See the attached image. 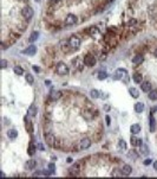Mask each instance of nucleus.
Returning <instances> with one entry per match:
<instances>
[{
    "mask_svg": "<svg viewBox=\"0 0 157 179\" xmlns=\"http://www.w3.org/2000/svg\"><path fill=\"white\" fill-rule=\"evenodd\" d=\"M96 33H98V30H97L96 27H93V29L91 30V35H96Z\"/></svg>",
    "mask_w": 157,
    "mask_h": 179,
    "instance_id": "40",
    "label": "nucleus"
},
{
    "mask_svg": "<svg viewBox=\"0 0 157 179\" xmlns=\"http://www.w3.org/2000/svg\"><path fill=\"white\" fill-rule=\"evenodd\" d=\"M34 152H36V147H34L33 145H31V146H30V148H28V154H30V155H33V154H34Z\"/></svg>",
    "mask_w": 157,
    "mask_h": 179,
    "instance_id": "33",
    "label": "nucleus"
},
{
    "mask_svg": "<svg viewBox=\"0 0 157 179\" xmlns=\"http://www.w3.org/2000/svg\"><path fill=\"white\" fill-rule=\"evenodd\" d=\"M142 62H143V57L141 55H137V56H135L134 58H132V63L134 64H141Z\"/></svg>",
    "mask_w": 157,
    "mask_h": 179,
    "instance_id": "21",
    "label": "nucleus"
},
{
    "mask_svg": "<svg viewBox=\"0 0 157 179\" xmlns=\"http://www.w3.org/2000/svg\"><path fill=\"white\" fill-rule=\"evenodd\" d=\"M118 147L121 148V149H125L126 148V142L124 140H119V142H118Z\"/></svg>",
    "mask_w": 157,
    "mask_h": 179,
    "instance_id": "28",
    "label": "nucleus"
},
{
    "mask_svg": "<svg viewBox=\"0 0 157 179\" xmlns=\"http://www.w3.org/2000/svg\"><path fill=\"white\" fill-rule=\"evenodd\" d=\"M150 164H151V159H145V160H144V165H150Z\"/></svg>",
    "mask_w": 157,
    "mask_h": 179,
    "instance_id": "38",
    "label": "nucleus"
},
{
    "mask_svg": "<svg viewBox=\"0 0 157 179\" xmlns=\"http://www.w3.org/2000/svg\"><path fill=\"white\" fill-rule=\"evenodd\" d=\"M21 14L25 19H31L32 17H33V10H32L30 6H26V7L22 9Z\"/></svg>",
    "mask_w": 157,
    "mask_h": 179,
    "instance_id": "2",
    "label": "nucleus"
},
{
    "mask_svg": "<svg viewBox=\"0 0 157 179\" xmlns=\"http://www.w3.org/2000/svg\"><path fill=\"white\" fill-rule=\"evenodd\" d=\"M33 70H34L36 72H39V71H40V69H39V68L37 67V65H33Z\"/></svg>",
    "mask_w": 157,
    "mask_h": 179,
    "instance_id": "41",
    "label": "nucleus"
},
{
    "mask_svg": "<svg viewBox=\"0 0 157 179\" xmlns=\"http://www.w3.org/2000/svg\"><path fill=\"white\" fill-rule=\"evenodd\" d=\"M69 45H70L71 48H73V49H77V48L80 46V39L76 36H72L71 38H70V40H69Z\"/></svg>",
    "mask_w": 157,
    "mask_h": 179,
    "instance_id": "3",
    "label": "nucleus"
},
{
    "mask_svg": "<svg viewBox=\"0 0 157 179\" xmlns=\"http://www.w3.org/2000/svg\"><path fill=\"white\" fill-rule=\"evenodd\" d=\"M112 175H115V177H119V175H123V172L122 170H115V172H112Z\"/></svg>",
    "mask_w": 157,
    "mask_h": 179,
    "instance_id": "34",
    "label": "nucleus"
},
{
    "mask_svg": "<svg viewBox=\"0 0 157 179\" xmlns=\"http://www.w3.org/2000/svg\"><path fill=\"white\" fill-rule=\"evenodd\" d=\"M14 72H15V74H17V75H22V74H24V70H22V68L21 67H18V65H17V67H14Z\"/></svg>",
    "mask_w": 157,
    "mask_h": 179,
    "instance_id": "26",
    "label": "nucleus"
},
{
    "mask_svg": "<svg viewBox=\"0 0 157 179\" xmlns=\"http://www.w3.org/2000/svg\"><path fill=\"white\" fill-rule=\"evenodd\" d=\"M45 141L49 143L50 146H54V142H56V138L52 133H47L45 135Z\"/></svg>",
    "mask_w": 157,
    "mask_h": 179,
    "instance_id": "7",
    "label": "nucleus"
},
{
    "mask_svg": "<svg viewBox=\"0 0 157 179\" xmlns=\"http://www.w3.org/2000/svg\"><path fill=\"white\" fill-rule=\"evenodd\" d=\"M108 77V74L106 72H99L98 74V78L99 80H105Z\"/></svg>",
    "mask_w": 157,
    "mask_h": 179,
    "instance_id": "32",
    "label": "nucleus"
},
{
    "mask_svg": "<svg viewBox=\"0 0 157 179\" xmlns=\"http://www.w3.org/2000/svg\"><path fill=\"white\" fill-rule=\"evenodd\" d=\"M49 170L51 171V172H54V165L53 164H50L49 165Z\"/></svg>",
    "mask_w": 157,
    "mask_h": 179,
    "instance_id": "39",
    "label": "nucleus"
},
{
    "mask_svg": "<svg viewBox=\"0 0 157 179\" xmlns=\"http://www.w3.org/2000/svg\"><path fill=\"white\" fill-rule=\"evenodd\" d=\"M149 99L150 100H157V90H150L149 91Z\"/></svg>",
    "mask_w": 157,
    "mask_h": 179,
    "instance_id": "24",
    "label": "nucleus"
},
{
    "mask_svg": "<svg viewBox=\"0 0 157 179\" xmlns=\"http://www.w3.org/2000/svg\"><path fill=\"white\" fill-rule=\"evenodd\" d=\"M56 70H57V74H59V75H66V74H69V68L64 63H58Z\"/></svg>",
    "mask_w": 157,
    "mask_h": 179,
    "instance_id": "1",
    "label": "nucleus"
},
{
    "mask_svg": "<svg viewBox=\"0 0 157 179\" xmlns=\"http://www.w3.org/2000/svg\"><path fill=\"white\" fill-rule=\"evenodd\" d=\"M154 168H155V170H157V161H155V162H154Z\"/></svg>",
    "mask_w": 157,
    "mask_h": 179,
    "instance_id": "44",
    "label": "nucleus"
},
{
    "mask_svg": "<svg viewBox=\"0 0 157 179\" xmlns=\"http://www.w3.org/2000/svg\"><path fill=\"white\" fill-rule=\"evenodd\" d=\"M144 110V104L142 102H137L135 104V112L136 113H142Z\"/></svg>",
    "mask_w": 157,
    "mask_h": 179,
    "instance_id": "15",
    "label": "nucleus"
},
{
    "mask_svg": "<svg viewBox=\"0 0 157 179\" xmlns=\"http://www.w3.org/2000/svg\"><path fill=\"white\" fill-rule=\"evenodd\" d=\"M26 128H27V130H30V132H32V125H31V122H27L26 123Z\"/></svg>",
    "mask_w": 157,
    "mask_h": 179,
    "instance_id": "36",
    "label": "nucleus"
},
{
    "mask_svg": "<svg viewBox=\"0 0 157 179\" xmlns=\"http://www.w3.org/2000/svg\"><path fill=\"white\" fill-rule=\"evenodd\" d=\"M129 157H130V158H134V159H137V157H138V155L135 153V151H131V153H129Z\"/></svg>",
    "mask_w": 157,
    "mask_h": 179,
    "instance_id": "35",
    "label": "nucleus"
},
{
    "mask_svg": "<svg viewBox=\"0 0 157 179\" xmlns=\"http://www.w3.org/2000/svg\"><path fill=\"white\" fill-rule=\"evenodd\" d=\"M27 114L30 115V116H36V114H37V108L34 104H32L31 107L28 108V110H27Z\"/></svg>",
    "mask_w": 157,
    "mask_h": 179,
    "instance_id": "16",
    "label": "nucleus"
},
{
    "mask_svg": "<svg viewBox=\"0 0 157 179\" xmlns=\"http://www.w3.org/2000/svg\"><path fill=\"white\" fill-rule=\"evenodd\" d=\"M150 129H151V132L155 130V119H154V116H150Z\"/></svg>",
    "mask_w": 157,
    "mask_h": 179,
    "instance_id": "29",
    "label": "nucleus"
},
{
    "mask_svg": "<svg viewBox=\"0 0 157 179\" xmlns=\"http://www.w3.org/2000/svg\"><path fill=\"white\" fill-rule=\"evenodd\" d=\"M130 130H131V133H134V134H138L139 132H141V126L138 123H135V125H132L130 127Z\"/></svg>",
    "mask_w": 157,
    "mask_h": 179,
    "instance_id": "14",
    "label": "nucleus"
},
{
    "mask_svg": "<svg viewBox=\"0 0 157 179\" xmlns=\"http://www.w3.org/2000/svg\"><path fill=\"white\" fill-rule=\"evenodd\" d=\"M79 171H80V166H79V164H75V165L70 168V172H71V173H73V174H77Z\"/></svg>",
    "mask_w": 157,
    "mask_h": 179,
    "instance_id": "18",
    "label": "nucleus"
},
{
    "mask_svg": "<svg viewBox=\"0 0 157 179\" xmlns=\"http://www.w3.org/2000/svg\"><path fill=\"white\" fill-rule=\"evenodd\" d=\"M62 97V93L59 91V90H52L51 93H50V99L52 100V101H57Z\"/></svg>",
    "mask_w": 157,
    "mask_h": 179,
    "instance_id": "8",
    "label": "nucleus"
},
{
    "mask_svg": "<svg viewBox=\"0 0 157 179\" xmlns=\"http://www.w3.org/2000/svg\"><path fill=\"white\" fill-rule=\"evenodd\" d=\"M154 55H155V56H156V57H157V49L155 50V52H154Z\"/></svg>",
    "mask_w": 157,
    "mask_h": 179,
    "instance_id": "47",
    "label": "nucleus"
},
{
    "mask_svg": "<svg viewBox=\"0 0 157 179\" xmlns=\"http://www.w3.org/2000/svg\"><path fill=\"white\" fill-rule=\"evenodd\" d=\"M67 162H72V159H71V158H67Z\"/></svg>",
    "mask_w": 157,
    "mask_h": 179,
    "instance_id": "46",
    "label": "nucleus"
},
{
    "mask_svg": "<svg viewBox=\"0 0 157 179\" xmlns=\"http://www.w3.org/2000/svg\"><path fill=\"white\" fill-rule=\"evenodd\" d=\"M129 93H130V95L132 96V97H135V99H137L139 96V93L137 89H135V88H130L129 89Z\"/></svg>",
    "mask_w": 157,
    "mask_h": 179,
    "instance_id": "22",
    "label": "nucleus"
},
{
    "mask_svg": "<svg viewBox=\"0 0 157 179\" xmlns=\"http://www.w3.org/2000/svg\"><path fill=\"white\" fill-rule=\"evenodd\" d=\"M155 112H157V107H154L153 109H150V114H154Z\"/></svg>",
    "mask_w": 157,
    "mask_h": 179,
    "instance_id": "42",
    "label": "nucleus"
},
{
    "mask_svg": "<svg viewBox=\"0 0 157 179\" xmlns=\"http://www.w3.org/2000/svg\"><path fill=\"white\" fill-rule=\"evenodd\" d=\"M90 146H91V140L87 139V138L81 139L80 142H79V148H80V149H86V148H89Z\"/></svg>",
    "mask_w": 157,
    "mask_h": 179,
    "instance_id": "6",
    "label": "nucleus"
},
{
    "mask_svg": "<svg viewBox=\"0 0 157 179\" xmlns=\"http://www.w3.org/2000/svg\"><path fill=\"white\" fill-rule=\"evenodd\" d=\"M132 80H134L135 83H142V75L139 74H135L132 76Z\"/></svg>",
    "mask_w": 157,
    "mask_h": 179,
    "instance_id": "23",
    "label": "nucleus"
},
{
    "mask_svg": "<svg viewBox=\"0 0 157 179\" xmlns=\"http://www.w3.org/2000/svg\"><path fill=\"white\" fill-rule=\"evenodd\" d=\"M38 37H39V33H38V32H33L31 35V37H30V40H31V42H36V40L38 39Z\"/></svg>",
    "mask_w": 157,
    "mask_h": 179,
    "instance_id": "27",
    "label": "nucleus"
},
{
    "mask_svg": "<svg viewBox=\"0 0 157 179\" xmlns=\"http://www.w3.org/2000/svg\"><path fill=\"white\" fill-rule=\"evenodd\" d=\"M122 172H123V175H130L131 172H132V168H131L130 165H124L122 167Z\"/></svg>",
    "mask_w": 157,
    "mask_h": 179,
    "instance_id": "12",
    "label": "nucleus"
},
{
    "mask_svg": "<svg viewBox=\"0 0 157 179\" xmlns=\"http://www.w3.org/2000/svg\"><path fill=\"white\" fill-rule=\"evenodd\" d=\"M142 90H143L144 93H149V91L151 90V83L148 82V81L142 82Z\"/></svg>",
    "mask_w": 157,
    "mask_h": 179,
    "instance_id": "11",
    "label": "nucleus"
},
{
    "mask_svg": "<svg viewBox=\"0 0 157 179\" xmlns=\"http://www.w3.org/2000/svg\"><path fill=\"white\" fill-rule=\"evenodd\" d=\"M6 67H7V62H6L5 59H2V61H1V68H2V69H5Z\"/></svg>",
    "mask_w": 157,
    "mask_h": 179,
    "instance_id": "37",
    "label": "nucleus"
},
{
    "mask_svg": "<svg viewBox=\"0 0 157 179\" xmlns=\"http://www.w3.org/2000/svg\"><path fill=\"white\" fill-rule=\"evenodd\" d=\"M77 22V17L75 16V14H67L66 18H65V24L66 25H69V26H71V25H73V24H76Z\"/></svg>",
    "mask_w": 157,
    "mask_h": 179,
    "instance_id": "5",
    "label": "nucleus"
},
{
    "mask_svg": "<svg viewBox=\"0 0 157 179\" xmlns=\"http://www.w3.org/2000/svg\"><path fill=\"white\" fill-rule=\"evenodd\" d=\"M130 141H131V145H132V146H142V145H143V141L141 139H137L136 136H131Z\"/></svg>",
    "mask_w": 157,
    "mask_h": 179,
    "instance_id": "13",
    "label": "nucleus"
},
{
    "mask_svg": "<svg viewBox=\"0 0 157 179\" xmlns=\"http://www.w3.org/2000/svg\"><path fill=\"white\" fill-rule=\"evenodd\" d=\"M84 64L87 65V67H92L96 64V58H94V56H91V55H87L85 56V58H84Z\"/></svg>",
    "mask_w": 157,
    "mask_h": 179,
    "instance_id": "4",
    "label": "nucleus"
},
{
    "mask_svg": "<svg viewBox=\"0 0 157 179\" xmlns=\"http://www.w3.org/2000/svg\"><path fill=\"white\" fill-rule=\"evenodd\" d=\"M36 52H37V48L34 46V45H31V46H28L27 49L24 50V54L28 55V56H33Z\"/></svg>",
    "mask_w": 157,
    "mask_h": 179,
    "instance_id": "10",
    "label": "nucleus"
},
{
    "mask_svg": "<svg viewBox=\"0 0 157 179\" xmlns=\"http://www.w3.org/2000/svg\"><path fill=\"white\" fill-rule=\"evenodd\" d=\"M105 120H106V123H108V125H110V117L106 116V117H105Z\"/></svg>",
    "mask_w": 157,
    "mask_h": 179,
    "instance_id": "43",
    "label": "nucleus"
},
{
    "mask_svg": "<svg viewBox=\"0 0 157 179\" xmlns=\"http://www.w3.org/2000/svg\"><path fill=\"white\" fill-rule=\"evenodd\" d=\"M25 78H26V81L28 82V83H33V76H32L31 74H26Z\"/></svg>",
    "mask_w": 157,
    "mask_h": 179,
    "instance_id": "31",
    "label": "nucleus"
},
{
    "mask_svg": "<svg viewBox=\"0 0 157 179\" xmlns=\"http://www.w3.org/2000/svg\"><path fill=\"white\" fill-rule=\"evenodd\" d=\"M51 1H53V3H58V1H60V0H51Z\"/></svg>",
    "mask_w": 157,
    "mask_h": 179,
    "instance_id": "48",
    "label": "nucleus"
},
{
    "mask_svg": "<svg viewBox=\"0 0 157 179\" xmlns=\"http://www.w3.org/2000/svg\"><path fill=\"white\" fill-rule=\"evenodd\" d=\"M7 136H8L9 139H15L17 136H18V132L15 129H9L7 132Z\"/></svg>",
    "mask_w": 157,
    "mask_h": 179,
    "instance_id": "17",
    "label": "nucleus"
},
{
    "mask_svg": "<svg viewBox=\"0 0 157 179\" xmlns=\"http://www.w3.org/2000/svg\"><path fill=\"white\" fill-rule=\"evenodd\" d=\"M38 147H39V149H44V147H43V145H41V143L38 145Z\"/></svg>",
    "mask_w": 157,
    "mask_h": 179,
    "instance_id": "45",
    "label": "nucleus"
},
{
    "mask_svg": "<svg viewBox=\"0 0 157 179\" xmlns=\"http://www.w3.org/2000/svg\"><path fill=\"white\" fill-rule=\"evenodd\" d=\"M83 116L85 117L86 120H92V119L94 117V114L92 112H90V110H85L84 114H83Z\"/></svg>",
    "mask_w": 157,
    "mask_h": 179,
    "instance_id": "19",
    "label": "nucleus"
},
{
    "mask_svg": "<svg viewBox=\"0 0 157 179\" xmlns=\"http://www.w3.org/2000/svg\"><path fill=\"white\" fill-rule=\"evenodd\" d=\"M36 160H33V159H31V160H28L26 162V168H28V170H32V168H34V167H36Z\"/></svg>",
    "mask_w": 157,
    "mask_h": 179,
    "instance_id": "20",
    "label": "nucleus"
},
{
    "mask_svg": "<svg viewBox=\"0 0 157 179\" xmlns=\"http://www.w3.org/2000/svg\"><path fill=\"white\" fill-rule=\"evenodd\" d=\"M141 152L143 153V154H148L149 153V149H148V147H147V146H145V145H142V146H141Z\"/></svg>",
    "mask_w": 157,
    "mask_h": 179,
    "instance_id": "30",
    "label": "nucleus"
},
{
    "mask_svg": "<svg viewBox=\"0 0 157 179\" xmlns=\"http://www.w3.org/2000/svg\"><path fill=\"white\" fill-rule=\"evenodd\" d=\"M90 95H91V97H93V99H98L99 97V91L98 90H91L90 91Z\"/></svg>",
    "mask_w": 157,
    "mask_h": 179,
    "instance_id": "25",
    "label": "nucleus"
},
{
    "mask_svg": "<svg viewBox=\"0 0 157 179\" xmlns=\"http://www.w3.org/2000/svg\"><path fill=\"white\" fill-rule=\"evenodd\" d=\"M126 74H128V72H126L125 69H118L116 71V74H115V78H116V80H121V78L126 76Z\"/></svg>",
    "mask_w": 157,
    "mask_h": 179,
    "instance_id": "9",
    "label": "nucleus"
}]
</instances>
